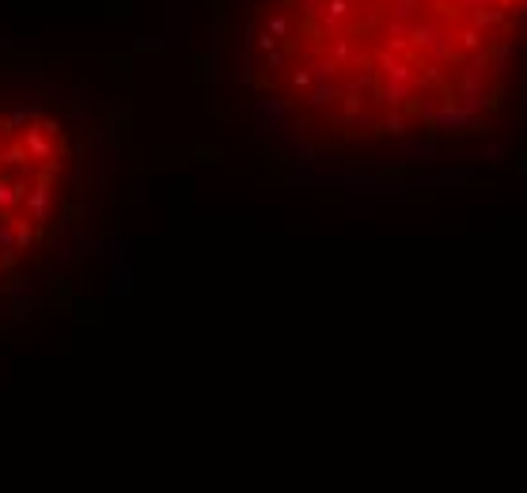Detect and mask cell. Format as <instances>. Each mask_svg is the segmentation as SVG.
I'll use <instances>...</instances> for the list:
<instances>
[{
	"mask_svg": "<svg viewBox=\"0 0 527 493\" xmlns=\"http://www.w3.org/2000/svg\"><path fill=\"white\" fill-rule=\"evenodd\" d=\"M84 201L80 129L46 99H0V300L42 273Z\"/></svg>",
	"mask_w": 527,
	"mask_h": 493,
	"instance_id": "6da1fadb",
	"label": "cell"
}]
</instances>
